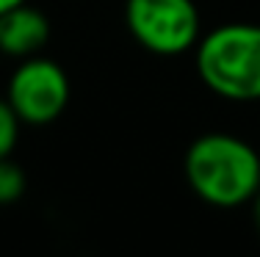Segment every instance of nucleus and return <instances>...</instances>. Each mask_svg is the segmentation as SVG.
<instances>
[{
  "label": "nucleus",
  "mask_w": 260,
  "mask_h": 257,
  "mask_svg": "<svg viewBox=\"0 0 260 257\" xmlns=\"http://www.w3.org/2000/svg\"><path fill=\"white\" fill-rule=\"evenodd\" d=\"M252 222H255V230L260 235V191L252 197Z\"/></svg>",
  "instance_id": "obj_8"
},
{
  "label": "nucleus",
  "mask_w": 260,
  "mask_h": 257,
  "mask_svg": "<svg viewBox=\"0 0 260 257\" xmlns=\"http://www.w3.org/2000/svg\"><path fill=\"white\" fill-rule=\"evenodd\" d=\"M50 39V22L36 6L20 3L0 14V53L11 58H30Z\"/></svg>",
  "instance_id": "obj_5"
},
{
  "label": "nucleus",
  "mask_w": 260,
  "mask_h": 257,
  "mask_svg": "<svg viewBox=\"0 0 260 257\" xmlns=\"http://www.w3.org/2000/svg\"><path fill=\"white\" fill-rule=\"evenodd\" d=\"M25 171L11 158H0V205H11L25 194Z\"/></svg>",
  "instance_id": "obj_6"
},
{
  "label": "nucleus",
  "mask_w": 260,
  "mask_h": 257,
  "mask_svg": "<svg viewBox=\"0 0 260 257\" xmlns=\"http://www.w3.org/2000/svg\"><path fill=\"white\" fill-rule=\"evenodd\" d=\"M183 174L205 205L241 207L260 191V152L230 133H205L185 150Z\"/></svg>",
  "instance_id": "obj_1"
},
{
  "label": "nucleus",
  "mask_w": 260,
  "mask_h": 257,
  "mask_svg": "<svg viewBox=\"0 0 260 257\" xmlns=\"http://www.w3.org/2000/svg\"><path fill=\"white\" fill-rule=\"evenodd\" d=\"M20 125L22 122L9 105V100L0 97V158H11L17 138H20Z\"/></svg>",
  "instance_id": "obj_7"
},
{
  "label": "nucleus",
  "mask_w": 260,
  "mask_h": 257,
  "mask_svg": "<svg viewBox=\"0 0 260 257\" xmlns=\"http://www.w3.org/2000/svg\"><path fill=\"white\" fill-rule=\"evenodd\" d=\"M20 3H28V0H0V14H6L9 9H14V6H20Z\"/></svg>",
  "instance_id": "obj_9"
},
{
  "label": "nucleus",
  "mask_w": 260,
  "mask_h": 257,
  "mask_svg": "<svg viewBox=\"0 0 260 257\" xmlns=\"http://www.w3.org/2000/svg\"><path fill=\"white\" fill-rule=\"evenodd\" d=\"M127 30L155 56H180L200 42V9L194 0H125Z\"/></svg>",
  "instance_id": "obj_3"
},
{
  "label": "nucleus",
  "mask_w": 260,
  "mask_h": 257,
  "mask_svg": "<svg viewBox=\"0 0 260 257\" xmlns=\"http://www.w3.org/2000/svg\"><path fill=\"white\" fill-rule=\"evenodd\" d=\"M6 100L22 125H50L70 105V78L50 58H22L9 78Z\"/></svg>",
  "instance_id": "obj_4"
},
{
  "label": "nucleus",
  "mask_w": 260,
  "mask_h": 257,
  "mask_svg": "<svg viewBox=\"0 0 260 257\" xmlns=\"http://www.w3.org/2000/svg\"><path fill=\"white\" fill-rule=\"evenodd\" d=\"M197 75L213 91L233 102L260 100V25L227 22L197 42Z\"/></svg>",
  "instance_id": "obj_2"
}]
</instances>
